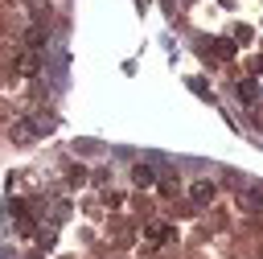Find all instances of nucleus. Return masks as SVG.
<instances>
[{
  "mask_svg": "<svg viewBox=\"0 0 263 259\" xmlns=\"http://www.w3.org/2000/svg\"><path fill=\"white\" fill-rule=\"evenodd\" d=\"M238 95L247 99V107H255V78H247V82L238 86Z\"/></svg>",
  "mask_w": 263,
  "mask_h": 259,
  "instance_id": "obj_2",
  "label": "nucleus"
},
{
  "mask_svg": "<svg viewBox=\"0 0 263 259\" xmlns=\"http://www.w3.org/2000/svg\"><path fill=\"white\" fill-rule=\"evenodd\" d=\"M210 193H214L210 181H197V185H193V197H197V201H210Z\"/></svg>",
  "mask_w": 263,
  "mask_h": 259,
  "instance_id": "obj_3",
  "label": "nucleus"
},
{
  "mask_svg": "<svg viewBox=\"0 0 263 259\" xmlns=\"http://www.w3.org/2000/svg\"><path fill=\"white\" fill-rule=\"evenodd\" d=\"M132 181H136V185H152V181H156V169H152V164H136V169H132Z\"/></svg>",
  "mask_w": 263,
  "mask_h": 259,
  "instance_id": "obj_1",
  "label": "nucleus"
}]
</instances>
